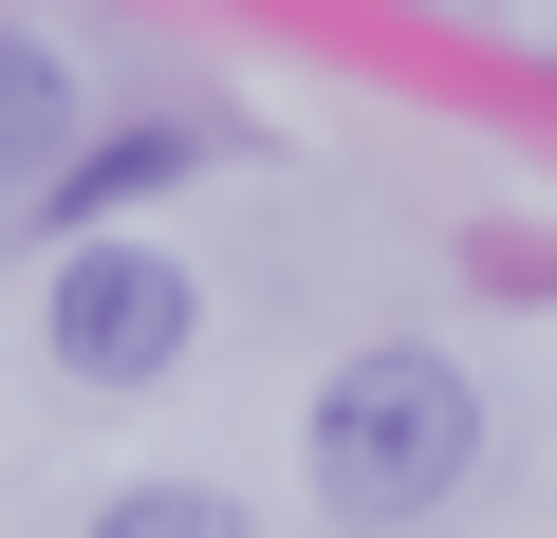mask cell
<instances>
[{"label":"cell","instance_id":"6da1fadb","mask_svg":"<svg viewBox=\"0 0 557 538\" xmlns=\"http://www.w3.org/2000/svg\"><path fill=\"white\" fill-rule=\"evenodd\" d=\"M483 464V390L446 353H354L317 390V520H428Z\"/></svg>","mask_w":557,"mask_h":538},{"label":"cell","instance_id":"7a4b0ae2","mask_svg":"<svg viewBox=\"0 0 557 538\" xmlns=\"http://www.w3.org/2000/svg\"><path fill=\"white\" fill-rule=\"evenodd\" d=\"M186 335H205V298H186L168 241H75L57 260V372L75 390H149V372H186Z\"/></svg>","mask_w":557,"mask_h":538},{"label":"cell","instance_id":"3957f363","mask_svg":"<svg viewBox=\"0 0 557 538\" xmlns=\"http://www.w3.org/2000/svg\"><path fill=\"white\" fill-rule=\"evenodd\" d=\"M57 149H75V57L0 20V186H57Z\"/></svg>","mask_w":557,"mask_h":538},{"label":"cell","instance_id":"277c9868","mask_svg":"<svg viewBox=\"0 0 557 538\" xmlns=\"http://www.w3.org/2000/svg\"><path fill=\"white\" fill-rule=\"evenodd\" d=\"M149 186H186V130H112V149H75L38 204H57V223H112V204H149Z\"/></svg>","mask_w":557,"mask_h":538},{"label":"cell","instance_id":"5b68a950","mask_svg":"<svg viewBox=\"0 0 557 538\" xmlns=\"http://www.w3.org/2000/svg\"><path fill=\"white\" fill-rule=\"evenodd\" d=\"M94 538H242V501L223 483H131V501H94Z\"/></svg>","mask_w":557,"mask_h":538}]
</instances>
